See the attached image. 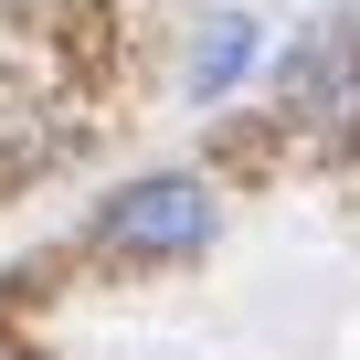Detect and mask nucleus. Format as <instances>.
Wrapping results in <instances>:
<instances>
[{"label":"nucleus","mask_w":360,"mask_h":360,"mask_svg":"<svg viewBox=\"0 0 360 360\" xmlns=\"http://www.w3.org/2000/svg\"><path fill=\"white\" fill-rule=\"evenodd\" d=\"M212 191L202 180H180V169H159V180H138V191H117L106 212H96V233L117 244V255H202L212 244Z\"/></svg>","instance_id":"f257e3e1"},{"label":"nucleus","mask_w":360,"mask_h":360,"mask_svg":"<svg viewBox=\"0 0 360 360\" xmlns=\"http://www.w3.org/2000/svg\"><path fill=\"white\" fill-rule=\"evenodd\" d=\"M276 96L307 106V117H328V127H349V117H360V43H349V32L297 43V53L276 64Z\"/></svg>","instance_id":"f03ea898"},{"label":"nucleus","mask_w":360,"mask_h":360,"mask_svg":"<svg viewBox=\"0 0 360 360\" xmlns=\"http://www.w3.org/2000/svg\"><path fill=\"white\" fill-rule=\"evenodd\" d=\"M244 64H255V22H244V11H223V22L202 32V53H191V96H223Z\"/></svg>","instance_id":"7ed1b4c3"},{"label":"nucleus","mask_w":360,"mask_h":360,"mask_svg":"<svg viewBox=\"0 0 360 360\" xmlns=\"http://www.w3.org/2000/svg\"><path fill=\"white\" fill-rule=\"evenodd\" d=\"M0 360H11V349H0Z\"/></svg>","instance_id":"20e7f679"}]
</instances>
